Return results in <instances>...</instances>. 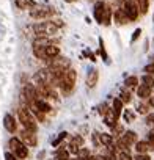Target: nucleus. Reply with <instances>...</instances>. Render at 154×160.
I'll use <instances>...</instances> for the list:
<instances>
[{
  "mask_svg": "<svg viewBox=\"0 0 154 160\" xmlns=\"http://www.w3.org/2000/svg\"><path fill=\"white\" fill-rule=\"evenodd\" d=\"M135 149H137L138 154H146V151H149V149H152V148H151V144H149L148 141H138V143L135 144Z\"/></svg>",
  "mask_w": 154,
  "mask_h": 160,
  "instance_id": "dca6fc26",
  "label": "nucleus"
},
{
  "mask_svg": "<svg viewBox=\"0 0 154 160\" xmlns=\"http://www.w3.org/2000/svg\"><path fill=\"white\" fill-rule=\"evenodd\" d=\"M135 160H151V158H149L146 154H137V155H135Z\"/></svg>",
  "mask_w": 154,
  "mask_h": 160,
  "instance_id": "2f4dec72",
  "label": "nucleus"
},
{
  "mask_svg": "<svg viewBox=\"0 0 154 160\" xmlns=\"http://www.w3.org/2000/svg\"><path fill=\"white\" fill-rule=\"evenodd\" d=\"M124 13L127 14V18H129V21H135L137 19V16H138V7L134 3V2H131V0H127V2L124 3Z\"/></svg>",
  "mask_w": 154,
  "mask_h": 160,
  "instance_id": "39448f33",
  "label": "nucleus"
},
{
  "mask_svg": "<svg viewBox=\"0 0 154 160\" xmlns=\"http://www.w3.org/2000/svg\"><path fill=\"white\" fill-rule=\"evenodd\" d=\"M74 160H82V158H74Z\"/></svg>",
  "mask_w": 154,
  "mask_h": 160,
  "instance_id": "58836bf2",
  "label": "nucleus"
},
{
  "mask_svg": "<svg viewBox=\"0 0 154 160\" xmlns=\"http://www.w3.org/2000/svg\"><path fill=\"white\" fill-rule=\"evenodd\" d=\"M99 140H101V143L104 144V146H112V143H113V137L110 135V133H101L99 135Z\"/></svg>",
  "mask_w": 154,
  "mask_h": 160,
  "instance_id": "a211bd4d",
  "label": "nucleus"
},
{
  "mask_svg": "<svg viewBox=\"0 0 154 160\" xmlns=\"http://www.w3.org/2000/svg\"><path fill=\"white\" fill-rule=\"evenodd\" d=\"M120 98H121V101H123V102H126V104H129V102H131V94H129L127 91H121V96H120Z\"/></svg>",
  "mask_w": 154,
  "mask_h": 160,
  "instance_id": "cd10ccee",
  "label": "nucleus"
},
{
  "mask_svg": "<svg viewBox=\"0 0 154 160\" xmlns=\"http://www.w3.org/2000/svg\"><path fill=\"white\" fill-rule=\"evenodd\" d=\"M33 105H35L39 112H43V113H49V112L52 110V108H50V105H49L47 102H44L43 99H36V102H35Z\"/></svg>",
  "mask_w": 154,
  "mask_h": 160,
  "instance_id": "2eb2a0df",
  "label": "nucleus"
},
{
  "mask_svg": "<svg viewBox=\"0 0 154 160\" xmlns=\"http://www.w3.org/2000/svg\"><path fill=\"white\" fill-rule=\"evenodd\" d=\"M115 19H116L118 24H126V21H127L129 18H127V14L124 13V10H118L116 14H115Z\"/></svg>",
  "mask_w": 154,
  "mask_h": 160,
  "instance_id": "aec40b11",
  "label": "nucleus"
},
{
  "mask_svg": "<svg viewBox=\"0 0 154 160\" xmlns=\"http://www.w3.org/2000/svg\"><path fill=\"white\" fill-rule=\"evenodd\" d=\"M54 14V10L49 7H33L30 10V16L33 19H43V18H49Z\"/></svg>",
  "mask_w": 154,
  "mask_h": 160,
  "instance_id": "20e7f679",
  "label": "nucleus"
},
{
  "mask_svg": "<svg viewBox=\"0 0 154 160\" xmlns=\"http://www.w3.org/2000/svg\"><path fill=\"white\" fill-rule=\"evenodd\" d=\"M21 138H22V143H24V144H27V146H35V144H36V141H38V140H36L35 132L27 130V129L22 132V137H21Z\"/></svg>",
  "mask_w": 154,
  "mask_h": 160,
  "instance_id": "0eeeda50",
  "label": "nucleus"
},
{
  "mask_svg": "<svg viewBox=\"0 0 154 160\" xmlns=\"http://www.w3.org/2000/svg\"><path fill=\"white\" fill-rule=\"evenodd\" d=\"M66 135H68V133H66V132H61V133H60V135H58V138H57V140H55V141H54V143H52V144H54V146H57V144H58V143H60V141H61V140H63V138H64V137H66Z\"/></svg>",
  "mask_w": 154,
  "mask_h": 160,
  "instance_id": "c85d7f7f",
  "label": "nucleus"
},
{
  "mask_svg": "<svg viewBox=\"0 0 154 160\" xmlns=\"http://www.w3.org/2000/svg\"><path fill=\"white\" fill-rule=\"evenodd\" d=\"M137 83H138V78H137V77H127L126 82H124V85H126L127 88H134Z\"/></svg>",
  "mask_w": 154,
  "mask_h": 160,
  "instance_id": "5701e85b",
  "label": "nucleus"
},
{
  "mask_svg": "<svg viewBox=\"0 0 154 160\" xmlns=\"http://www.w3.org/2000/svg\"><path fill=\"white\" fill-rule=\"evenodd\" d=\"M135 140H137V133L132 132V130L124 132V133L121 135V138H120V141H121L123 144H126V146H131L132 143H135Z\"/></svg>",
  "mask_w": 154,
  "mask_h": 160,
  "instance_id": "6e6552de",
  "label": "nucleus"
},
{
  "mask_svg": "<svg viewBox=\"0 0 154 160\" xmlns=\"http://www.w3.org/2000/svg\"><path fill=\"white\" fill-rule=\"evenodd\" d=\"M137 94H138V98L146 99V98H149V94H151V88L146 87V85H140L138 90H137Z\"/></svg>",
  "mask_w": 154,
  "mask_h": 160,
  "instance_id": "f3484780",
  "label": "nucleus"
},
{
  "mask_svg": "<svg viewBox=\"0 0 154 160\" xmlns=\"http://www.w3.org/2000/svg\"><path fill=\"white\" fill-rule=\"evenodd\" d=\"M138 112L145 115V113H146V107H145V105H138Z\"/></svg>",
  "mask_w": 154,
  "mask_h": 160,
  "instance_id": "c9c22d12",
  "label": "nucleus"
},
{
  "mask_svg": "<svg viewBox=\"0 0 154 160\" xmlns=\"http://www.w3.org/2000/svg\"><path fill=\"white\" fill-rule=\"evenodd\" d=\"M10 148L14 151L16 157H19V158H27V155H28V149H27V144H24L21 140H18V138H11V140H10Z\"/></svg>",
  "mask_w": 154,
  "mask_h": 160,
  "instance_id": "7ed1b4c3",
  "label": "nucleus"
},
{
  "mask_svg": "<svg viewBox=\"0 0 154 160\" xmlns=\"http://www.w3.org/2000/svg\"><path fill=\"white\" fill-rule=\"evenodd\" d=\"M116 160H118V158H116Z\"/></svg>",
  "mask_w": 154,
  "mask_h": 160,
  "instance_id": "a19ab883",
  "label": "nucleus"
},
{
  "mask_svg": "<svg viewBox=\"0 0 154 160\" xmlns=\"http://www.w3.org/2000/svg\"><path fill=\"white\" fill-rule=\"evenodd\" d=\"M16 154H11V152H7L5 154V160H18L16 157H14Z\"/></svg>",
  "mask_w": 154,
  "mask_h": 160,
  "instance_id": "473e14b6",
  "label": "nucleus"
},
{
  "mask_svg": "<svg viewBox=\"0 0 154 160\" xmlns=\"http://www.w3.org/2000/svg\"><path fill=\"white\" fill-rule=\"evenodd\" d=\"M71 144H72V146H75V148H79V149H80V146L84 144V138H82V137H74V138L71 140Z\"/></svg>",
  "mask_w": 154,
  "mask_h": 160,
  "instance_id": "a878e982",
  "label": "nucleus"
},
{
  "mask_svg": "<svg viewBox=\"0 0 154 160\" xmlns=\"http://www.w3.org/2000/svg\"><path fill=\"white\" fill-rule=\"evenodd\" d=\"M58 55H60V49H58L57 46L49 44V46L46 47V50H44V58L52 60V58H55V57H58Z\"/></svg>",
  "mask_w": 154,
  "mask_h": 160,
  "instance_id": "9d476101",
  "label": "nucleus"
},
{
  "mask_svg": "<svg viewBox=\"0 0 154 160\" xmlns=\"http://www.w3.org/2000/svg\"><path fill=\"white\" fill-rule=\"evenodd\" d=\"M145 72H146V74H154V63H152V64H148V66L145 68Z\"/></svg>",
  "mask_w": 154,
  "mask_h": 160,
  "instance_id": "7c9ffc66",
  "label": "nucleus"
},
{
  "mask_svg": "<svg viewBox=\"0 0 154 160\" xmlns=\"http://www.w3.org/2000/svg\"><path fill=\"white\" fill-rule=\"evenodd\" d=\"M3 126H5V129L8 130V132H16V122H14V118L11 116V115H5V118H3Z\"/></svg>",
  "mask_w": 154,
  "mask_h": 160,
  "instance_id": "9b49d317",
  "label": "nucleus"
},
{
  "mask_svg": "<svg viewBox=\"0 0 154 160\" xmlns=\"http://www.w3.org/2000/svg\"><path fill=\"white\" fill-rule=\"evenodd\" d=\"M66 2H72V0H66Z\"/></svg>",
  "mask_w": 154,
  "mask_h": 160,
  "instance_id": "ea45409f",
  "label": "nucleus"
},
{
  "mask_svg": "<svg viewBox=\"0 0 154 160\" xmlns=\"http://www.w3.org/2000/svg\"><path fill=\"white\" fill-rule=\"evenodd\" d=\"M18 115H19V121L22 122V126L27 129V130H32V132H36V129H38V126H36V122H35V119L32 118V115L28 113V110H25V108H21L19 112H18Z\"/></svg>",
  "mask_w": 154,
  "mask_h": 160,
  "instance_id": "f257e3e1",
  "label": "nucleus"
},
{
  "mask_svg": "<svg viewBox=\"0 0 154 160\" xmlns=\"http://www.w3.org/2000/svg\"><path fill=\"white\" fill-rule=\"evenodd\" d=\"M124 119H126V121H132V119H134V113H131L129 110L124 112Z\"/></svg>",
  "mask_w": 154,
  "mask_h": 160,
  "instance_id": "c756f323",
  "label": "nucleus"
},
{
  "mask_svg": "<svg viewBox=\"0 0 154 160\" xmlns=\"http://www.w3.org/2000/svg\"><path fill=\"white\" fill-rule=\"evenodd\" d=\"M140 33H141V30H140V28H137V30L134 32V36H132V41H135V39L138 38V35H140Z\"/></svg>",
  "mask_w": 154,
  "mask_h": 160,
  "instance_id": "f704fd0d",
  "label": "nucleus"
},
{
  "mask_svg": "<svg viewBox=\"0 0 154 160\" xmlns=\"http://www.w3.org/2000/svg\"><path fill=\"white\" fill-rule=\"evenodd\" d=\"M104 11H105V5H104L102 2H98V3L95 5V18H96V21H98V22H101V24H102Z\"/></svg>",
  "mask_w": 154,
  "mask_h": 160,
  "instance_id": "f8f14e48",
  "label": "nucleus"
},
{
  "mask_svg": "<svg viewBox=\"0 0 154 160\" xmlns=\"http://www.w3.org/2000/svg\"><path fill=\"white\" fill-rule=\"evenodd\" d=\"M104 116H105V124H107L109 127H115V126H116V118H118V116H116V113H115L113 110L107 112Z\"/></svg>",
  "mask_w": 154,
  "mask_h": 160,
  "instance_id": "ddd939ff",
  "label": "nucleus"
},
{
  "mask_svg": "<svg viewBox=\"0 0 154 160\" xmlns=\"http://www.w3.org/2000/svg\"><path fill=\"white\" fill-rule=\"evenodd\" d=\"M55 160H69V151H66L64 148H60L55 154Z\"/></svg>",
  "mask_w": 154,
  "mask_h": 160,
  "instance_id": "6ab92c4d",
  "label": "nucleus"
},
{
  "mask_svg": "<svg viewBox=\"0 0 154 160\" xmlns=\"http://www.w3.org/2000/svg\"><path fill=\"white\" fill-rule=\"evenodd\" d=\"M110 18H112V11H110V8H105L104 16H102V24L104 25H109L110 24Z\"/></svg>",
  "mask_w": 154,
  "mask_h": 160,
  "instance_id": "b1692460",
  "label": "nucleus"
},
{
  "mask_svg": "<svg viewBox=\"0 0 154 160\" xmlns=\"http://www.w3.org/2000/svg\"><path fill=\"white\" fill-rule=\"evenodd\" d=\"M98 78H99V74L96 69H90L88 71V75H87V87L88 88H95L96 83H98Z\"/></svg>",
  "mask_w": 154,
  "mask_h": 160,
  "instance_id": "1a4fd4ad",
  "label": "nucleus"
},
{
  "mask_svg": "<svg viewBox=\"0 0 154 160\" xmlns=\"http://www.w3.org/2000/svg\"><path fill=\"white\" fill-rule=\"evenodd\" d=\"M146 121H148V124H151V126H154V115H148V118H146Z\"/></svg>",
  "mask_w": 154,
  "mask_h": 160,
  "instance_id": "72a5a7b5",
  "label": "nucleus"
},
{
  "mask_svg": "<svg viewBox=\"0 0 154 160\" xmlns=\"http://www.w3.org/2000/svg\"><path fill=\"white\" fill-rule=\"evenodd\" d=\"M121 110H123V101L121 99H115L113 101V112L116 113V116L121 115Z\"/></svg>",
  "mask_w": 154,
  "mask_h": 160,
  "instance_id": "412c9836",
  "label": "nucleus"
},
{
  "mask_svg": "<svg viewBox=\"0 0 154 160\" xmlns=\"http://www.w3.org/2000/svg\"><path fill=\"white\" fill-rule=\"evenodd\" d=\"M118 160H132V157H131L129 151H121L118 154Z\"/></svg>",
  "mask_w": 154,
  "mask_h": 160,
  "instance_id": "bb28decb",
  "label": "nucleus"
},
{
  "mask_svg": "<svg viewBox=\"0 0 154 160\" xmlns=\"http://www.w3.org/2000/svg\"><path fill=\"white\" fill-rule=\"evenodd\" d=\"M88 160H98V157H96V158H95V157H91V158H88Z\"/></svg>",
  "mask_w": 154,
  "mask_h": 160,
  "instance_id": "4c0bfd02",
  "label": "nucleus"
},
{
  "mask_svg": "<svg viewBox=\"0 0 154 160\" xmlns=\"http://www.w3.org/2000/svg\"><path fill=\"white\" fill-rule=\"evenodd\" d=\"M74 85H75V71L68 69L60 80V87L63 91H71L74 88Z\"/></svg>",
  "mask_w": 154,
  "mask_h": 160,
  "instance_id": "f03ea898",
  "label": "nucleus"
},
{
  "mask_svg": "<svg viewBox=\"0 0 154 160\" xmlns=\"http://www.w3.org/2000/svg\"><path fill=\"white\" fill-rule=\"evenodd\" d=\"M16 5L21 10H32L33 7H36V3L33 2V0H16Z\"/></svg>",
  "mask_w": 154,
  "mask_h": 160,
  "instance_id": "4468645a",
  "label": "nucleus"
},
{
  "mask_svg": "<svg viewBox=\"0 0 154 160\" xmlns=\"http://www.w3.org/2000/svg\"><path fill=\"white\" fill-rule=\"evenodd\" d=\"M149 104H151V105L154 107V99H151V101H149Z\"/></svg>",
  "mask_w": 154,
  "mask_h": 160,
  "instance_id": "e433bc0d",
  "label": "nucleus"
},
{
  "mask_svg": "<svg viewBox=\"0 0 154 160\" xmlns=\"http://www.w3.org/2000/svg\"><path fill=\"white\" fill-rule=\"evenodd\" d=\"M24 96L27 98V101L30 104H35L36 99H38V90L33 85H25L24 87Z\"/></svg>",
  "mask_w": 154,
  "mask_h": 160,
  "instance_id": "423d86ee",
  "label": "nucleus"
},
{
  "mask_svg": "<svg viewBox=\"0 0 154 160\" xmlns=\"http://www.w3.org/2000/svg\"><path fill=\"white\" fill-rule=\"evenodd\" d=\"M138 10L141 14H146L148 11V0H138Z\"/></svg>",
  "mask_w": 154,
  "mask_h": 160,
  "instance_id": "393cba45",
  "label": "nucleus"
},
{
  "mask_svg": "<svg viewBox=\"0 0 154 160\" xmlns=\"http://www.w3.org/2000/svg\"><path fill=\"white\" fill-rule=\"evenodd\" d=\"M141 82H143V85H146V87L152 88V85H154V78H152V75H151V74H146V75H143V77H141Z\"/></svg>",
  "mask_w": 154,
  "mask_h": 160,
  "instance_id": "4be33fe9",
  "label": "nucleus"
}]
</instances>
